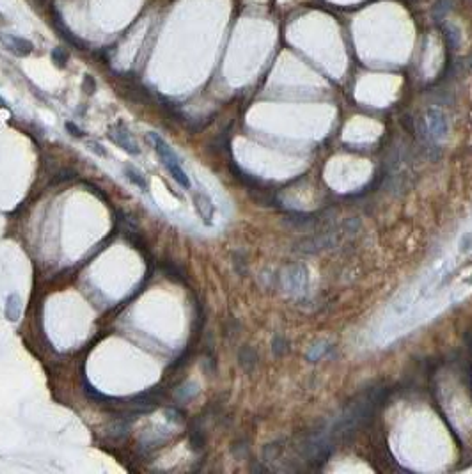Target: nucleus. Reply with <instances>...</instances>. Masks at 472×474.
Returning <instances> with one entry per match:
<instances>
[{"instance_id": "obj_1", "label": "nucleus", "mask_w": 472, "mask_h": 474, "mask_svg": "<svg viewBox=\"0 0 472 474\" xmlns=\"http://www.w3.org/2000/svg\"><path fill=\"white\" fill-rule=\"evenodd\" d=\"M148 139L149 142L153 144V148H155V151L158 153V156H160V160L164 162L165 169L169 171V174L172 176V178L176 179V181L180 183L183 188H190V179H188L187 172L183 171V167H181V162H180V156L176 155L174 149L169 146L167 142H165L164 139H162L158 133L155 132H149L148 133Z\"/></svg>"}, {"instance_id": "obj_2", "label": "nucleus", "mask_w": 472, "mask_h": 474, "mask_svg": "<svg viewBox=\"0 0 472 474\" xmlns=\"http://www.w3.org/2000/svg\"><path fill=\"white\" fill-rule=\"evenodd\" d=\"M426 128H428L429 139L431 140H440L447 135L449 125H447V117L442 110L438 109H429L426 112Z\"/></svg>"}, {"instance_id": "obj_3", "label": "nucleus", "mask_w": 472, "mask_h": 474, "mask_svg": "<svg viewBox=\"0 0 472 474\" xmlns=\"http://www.w3.org/2000/svg\"><path fill=\"white\" fill-rule=\"evenodd\" d=\"M109 139L116 144L117 148H121L123 151L130 153V155H139L141 153V148L137 140L132 137V133L121 125H114L109 128Z\"/></svg>"}, {"instance_id": "obj_4", "label": "nucleus", "mask_w": 472, "mask_h": 474, "mask_svg": "<svg viewBox=\"0 0 472 474\" xmlns=\"http://www.w3.org/2000/svg\"><path fill=\"white\" fill-rule=\"evenodd\" d=\"M2 39V45L8 48L9 52H13L18 57H27L29 54H32L34 50V45L25 38H20V36H13V34H2L0 36Z\"/></svg>"}, {"instance_id": "obj_5", "label": "nucleus", "mask_w": 472, "mask_h": 474, "mask_svg": "<svg viewBox=\"0 0 472 474\" xmlns=\"http://www.w3.org/2000/svg\"><path fill=\"white\" fill-rule=\"evenodd\" d=\"M194 204H195V210H197V213L201 215V218L204 220V224L210 225L211 224V218H213V202H211V199L208 197L204 192L197 190L194 194Z\"/></svg>"}, {"instance_id": "obj_6", "label": "nucleus", "mask_w": 472, "mask_h": 474, "mask_svg": "<svg viewBox=\"0 0 472 474\" xmlns=\"http://www.w3.org/2000/svg\"><path fill=\"white\" fill-rule=\"evenodd\" d=\"M442 32H444L445 36V41H447V45L451 48H458L461 43V32L460 29L456 27L454 24H451V22H442Z\"/></svg>"}, {"instance_id": "obj_7", "label": "nucleus", "mask_w": 472, "mask_h": 474, "mask_svg": "<svg viewBox=\"0 0 472 474\" xmlns=\"http://www.w3.org/2000/svg\"><path fill=\"white\" fill-rule=\"evenodd\" d=\"M22 313V299L16 293H11L6 300V318L9 322H16Z\"/></svg>"}, {"instance_id": "obj_8", "label": "nucleus", "mask_w": 472, "mask_h": 474, "mask_svg": "<svg viewBox=\"0 0 472 474\" xmlns=\"http://www.w3.org/2000/svg\"><path fill=\"white\" fill-rule=\"evenodd\" d=\"M123 172H125V178L128 179L130 183H133L137 188H141V190H148V179L144 178V174H142L141 171H137L135 167H132V165H126L125 169H123Z\"/></svg>"}, {"instance_id": "obj_9", "label": "nucleus", "mask_w": 472, "mask_h": 474, "mask_svg": "<svg viewBox=\"0 0 472 474\" xmlns=\"http://www.w3.org/2000/svg\"><path fill=\"white\" fill-rule=\"evenodd\" d=\"M240 364H242L243 369H247V371H250V369L254 368V366L258 364V354L254 352L250 346H243L242 350H240Z\"/></svg>"}, {"instance_id": "obj_10", "label": "nucleus", "mask_w": 472, "mask_h": 474, "mask_svg": "<svg viewBox=\"0 0 472 474\" xmlns=\"http://www.w3.org/2000/svg\"><path fill=\"white\" fill-rule=\"evenodd\" d=\"M52 61H54V64L57 68H64L68 63V54L64 48L61 47H55L54 50H52Z\"/></svg>"}, {"instance_id": "obj_11", "label": "nucleus", "mask_w": 472, "mask_h": 474, "mask_svg": "<svg viewBox=\"0 0 472 474\" xmlns=\"http://www.w3.org/2000/svg\"><path fill=\"white\" fill-rule=\"evenodd\" d=\"M449 11H451V0H438L437 6L433 8V15L437 20L444 18Z\"/></svg>"}, {"instance_id": "obj_12", "label": "nucleus", "mask_w": 472, "mask_h": 474, "mask_svg": "<svg viewBox=\"0 0 472 474\" xmlns=\"http://www.w3.org/2000/svg\"><path fill=\"white\" fill-rule=\"evenodd\" d=\"M87 146H89L91 151L96 153L98 156H107V149L103 148L100 142H96V140H89V142H87Z\"/></svg>"}, {"instance_id": "obj_13", "label": "nucleus", "mask_w": 472, "mask_h": 474, "mask_svg": "<svg viewBox=\"0 0 472 474\" xmlns=\"http://www.w3.org/2000/svg\"><path fill=\"white\" fill-rule=\"evenodd\" d=\"M66 130H68V132H70L73 137H82V135H84V132H82L80 128H78V126L75 125V123H66Z\"/></svg>"}, {"instance_id": "obj_14", "label": "nucleus", "mask_w": 472, "mask_h": 474, "mask_svg": "<svg viewBox=\"0 0 472 474\" xmlns=\"http://www.w3.org/2000/svg\"><path fill=\"white\" fill-rule=\"evenodd\" d=\"M286 341L282 338H275L273 339V352H277V354H281V352H284L286 350Z\"/></svg>"}, {"instance_id": "obj_15", "label": "nucleus", "mask_w": 472, "mask_h": 474, "mask_svg": "<svg viewBox=\"0 0 472 474\" xmlns=\"http://www.w3.org/2000/svg\"><path fill=\"white\" fill-rule=\"evenodd\" d=\"M84 89H86L89 94L94 93V80L91 75H86V78H84Z\"/></svg>"}, {"instance_id": "obj_16", "label": "nucleus", "mask_w": 472, "mask_h": 474, "mask_svg": "<svg viewBox=\"0 0 472 474\" xmlns=\"http://www.w3.org/2000/svg\"><path fill=\"white\" fill-rule=\"evenodd\" d=\"M467 345H468V348L472 350V332H468L467 334Z\"/></svg>"}, {"instance_id": "obj_17", "label": "nucleus", "mask_w": 472, "mask_h": 474, "mask_svg": "<svg viewBox=\"0 0 472 474\" xmlns=\"http://www.w3.org/2000/svg\"><path fill=\"white\" fill-rule=\"evenodd\" d=\"M0 107H6V101L2 100V96H0Z\"/></svg>"}]
</instances>
